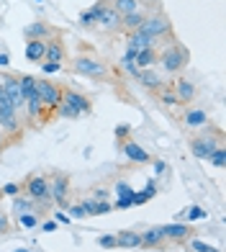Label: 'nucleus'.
<instances>
[{
    "label": "nucleus",
    "mask_w": 226,
    "mask_h": 252,
    "mask_svg": "<svg viewBox=\"0 0 226 252\" xmlns=\"http://www.w3.org/2000/svg\"><path fill=\"white\" fill-rule=\"evenodd\" d=\"M190 64V52L185 49V44H180L177 39H172L170 44L157 47V70L167 77H177L180 72Z\"/></svg>",
    "instance_id": "nucleus-1"
},
{
    "label": "nucleus",
    "mask_w": 226,
    "mask_h": 252,
    "mask_svg": "<svg viewBox=\"0 0 226 252\" xmlns=\"http://www.w3.org/2000/svg\"><path fill=\"white\" fill-rule=\"evenodd\" d=\"M224 129H216V126H203V129L198 134H190L188 139V147L190 152H193V157L198 159H208L213 150H219V147H224Z\"/></svg>",
    "instance_id": "nucleus-2"
},
{
    "label": "nucleus",
    "mask_w": 226,
    "mask_h": 252,
    "mask_svg": "<svg viewBox=\"0 0 226 252\" xmlns=\"http://www.w3.org/2000/svg\"><path fill=\"white\" fill-rule=\"evenodd\" d=\"M90 111H93V100H90V95L80 93V90H75V88H64L62 103L56 106L54 116H59V119H80V116H87Z\"/></svg>",
    "instance_id": "nucleus-3"
},
{
    "label": "nucleus",
    "mask_w": 226,
    "mask_h": 252,
    "mask_svg": "<svg viewBox=\"0 0 226 252\" xmlns=\"http://www.w3.org/2000/svg\"><path fill=\"white\" fill-rule=\"evenodd\" d=\"M137 31L146 33V36H152V39H157V41H172V39H177V36H175V29H172V21H170V16L165 13L160 5L152 8L149 13H146L144 24H141Z\"/></svg>",
    "instance_id": "nucleus-4"
},
{
    "label": "nucleus",
    "mask_w": 226,
    "mask_h": 252,
    "mask_svg": "<svg viewBox=\"0 0 226 252\" xmlns=\"http://www.w3.org/2000/svg\"><path fill=\"white\" fill-rule=\"evenodd\" d=\"M70 70L75 75H83L90 80H108L111 77V67L100 57H95L93 52H85V49H80V54L70 62Z\"/></svg>",
    "instance_id": "nucleus-5"
},
{
    "label": "nucleus",
    "mask_w": 226,
    "mask_h": 252,
    "mask_svg": "<svg viewBox=\"0 0 226 252\" xmlns=\"http://www.w3.org/2000/svg\"><path fill=\"white\" fill-rule=\"evenodd\" d=\"M0 131L5 134L10 147L24 139V116L10 106L8 98H0Z\"/></svg>",
    "instance_id": "nucleus-6"
},
{
    "label": "nucleus",
    "mask_w": 226,
    "mask_h": 252,
    "mask_svg": "<svg viewBox=\"0 0 226 252\" xmlns=\"http://www.w3.org/2000/svg\"><path fill=\"white\" fill-rule=\"evenodd\" d=\"M67 60V47H64V39H62V31L59 33H54L52 39H47V54H44V60H41V70L44 72H59L62 70V64Z\"/></svg>",
    "instance_id": "nucleus-7"
},
{
    "label": "nucleus",
    "mask_w": 226,
    "mask_h": 252,
    "mask_svg": "<svg viewBox=\"0 0 226 252\" xmlns=\"http://www.w3.org/2000/svg\"><path fill=\"white\" fill-rule=\"evenodd\" d=\"M24 193L28 198H33L36 203H41L44 209L49 211L52 206V188H49V175L44 173H31L26 180H24Z\"/></svg>",
    "instance_id": "nucleus-8"
},
{
    "label": "nucleus",
    "mask_w": 226,
    "mask_h": 252,
    "mask_svg": "<svg viewBox=\"0 0 226 252\" xmlns=\"http://www.w3.org/2000/svg\"><path fill=\"white\" fill-rule=\"evenodd\" d=\"M33 88H36V95L41 98V103L54 113L56 106L62 103L64 85L62 83H54V80H47V77H36V80H33Z\"/></svg>",
    "instance_id": "nucleus-9"
},
{
    "label": "nucleus",
    "mask_w": 226,
    "mask_h": 252,
    "mask_svg": "<svg viewBox=\"0 0 226 252\" xmlns=\"http://www.w3.org/2000/svg\"><path fill=\"white\" fill-rule=\"evenodd\" d=\"M49 188H52V203L67 209V206H70V198H72V180H70V175L54 170V173L49 175Z\"/></svg>",
    "instance_id": "nucleus-10"
},
{
    "label": "nucleus",
    "mask_w": 226,
    "mask_h": 252,
    "mask_svg": "<svg viewBox=\"0 0 226 252\" xmlns=\"http://www.w3.org/2000/svg\"><path fill=\"white\" fill-rule=\"evenodd\" d=\"M3 93H5L10 106L24 116L26 113V98H24V90H21V83H18L16 72H3Z\"/></svg>",
    "instance_id": "nucleus-11"
},
{
    "label": "nucleus",
    "mask_w": 226,
    "mask_h": 252,
    "mask_svg": "<svg viewBox=\"0 0 226 252\" xmlns=\"http://www.w3.org/2000/svg\"><path fill=\"white\" fill-rule=\"evenodd\" d=\"M170 88H172V93H175L180 106H193V100L198 98V88H196V83H190L188 77L177 75L172 83H170Z\"/></svg>",
    "instance_id": "nucleus-12"
},
{
    "label": "nucleus",
    "mask_w": 226,
    "mask_h": 252,
    "mask_svg": "<svg viewBox=\"0 0 226 252\" xmlns=\"http://www.w3.org/2000/svg\"><path fill=\"white\" fill-rule=\"evenodd\" d=\"M180 124H183V129L188 131H200L203 126H208V111L200 108V106H185V113L183 119H180Z\"/></svg>",
    "instance_id": "nucleus-13"
},
{
    "label": "nucleus",
    "mask_w": 226,
    "mask_h": 252,
    "mask_svg": "<svg viewBox=\"0 0 226 252\" xmlns=\"http://www.w3.org/2000/svg\"><path fill=\"white\" fill-rule=\"evenodd\" d=\"M95 26H98L100 31H106V33H121V16L111 8V0H108V5L98 13Z\"/></svg>",
    "instance_id": "nucleus-14"
},
{
    "label": "nucleus",
    "mask_w": 226,
    "mask_h": 252,
    "mask_svg": "<svg viewBox=\"0 0 226 252\" xmlns=\"http://www.w3.org/2000/svg\"><path fill=\"white\" fill-rule=\"evenodd\" d=\"M121 152L126 155V159L129 162H134V165H146V162H152V155L144 150V147H139L137 142H131L129 136L126 139H121Z\"/></svg>",
    "instance_id": "nucleus-15"
},
{
    "label": "nucleus",
    "mask_w": 226,
    "mask_h": 252,
    "mask_svg": "<svg viewBox=\"0 0 226 252\" xmlns=\"http://www.w3.org/2000/svg\"><path fill=\"white\" fill-rule=\"evenodd\" d=\"M54 33H59V29H54L49 21H33V24H28L26 29H24V36H26V41H31V39H39V41H47V39H52Z\"/></svg>",
    "instance_id": "nucleus-16"
},
{
    "label": "nucleus",
    "mask_w": 226,
    "mask_h": 252,
    "mask_svg": "<svg viewBox=\"0 0 226 252\" xmlns=\"http://www.w3.org/2000/svg\"><path fill=\"white\" fill-rule=\"evenodd\" d=\"M139 237H141V250H165L170 245L162 234V226H149L139 232Z\"/></svg>",
    "instance_id": "nucleus-17"
},
{
    "label": "nucleus",
    "mask_w": 226,
    "mask_h": 252,
    "mask_svg": "<svg viewBox=\"0 0 226 252\" xmlns=\"http://www.w3.org/2000/svg\"><path fill=\"white\" fill-rule=\"evenodd\" d=\"M193 232L196 229L193 226H188V224H165L162 226V234H165V239L167 242H175V245H180V242H188L190 237H193Z\"/></svg>",
    "instance_id": "nucleus-18"
},
{
    "label": "nucleus",
    "mask_w": 226,
    "mask_h": 252,
    "mask_svg": "<svg viewBox=\"0 0 226 252\" xmlns=\"http://www.w3.org/2000/svg\"><path fill=\"white\" fill-rule=\"evenodd\" d=\"M137 77H139V83H141L146 90H149V93H157L160 88L167 85V77H165L160 70H157V67H149V70H139Z\"/></svg>",
    "instance_id": "nucleus-19"
},
{
    "label": "nucleus",
    "mask_w": 226,
    "mask_h": 252,
    "mask_svg": "<svg viewBox=\"0 0 226 252\" xmlns=\"http://www.w3.org/2000/svg\"><path fill=\"white\" fill-rule=\"evenodd\" d=\"M13 211H16V216L18 214H39V216H47V209H44L41 203H36L33 198H28L26 193L24 196H13Z\"/></svg>",
    "instance_id": "nucleus-20"
},
{
    "label": "nucleus",
    "mask_w": 226,
    "mask_h": 252,
    "mask_svg": "<svg viewBox=\"0 0 226 252\" xmlns=\"http://www.w3.org/2000/svg\"><path fill=\"white\" fill-rule=\"evenodd\" d=\"M116 245L126 247V250H141V237L137 229H121L116 234Z\"/></svg>",
    "instance_id": "nucleus-21"
},
{
    "label": "nucleus",
    "mask_w": 226,
    "mask_h": 252,
    "mask_svg": "<svg viewBox=\"0 0 226 252\" xmlns=\"http://www.w3.org/2000/svg\"><path fill=\"white\" fill-rule=\"evenodd\" d=\"M126 44H129V49H146V47H160V41L157 39H152V36H146V33H141V31H131V33H126Z\"/></svg>",
    "instance_id": "nucleus-22"
},
{
    "label": "nucleus",
    "mask_w": 226,
    "mask_h": 252,
    "mask_svg": "<svg viewBox=\"0 0 226 252\" xmlns=\"http://www.w3.org/2000/svg\"><path fill=\"white\" fill-rule=\"evenodd\" d=\"M134 64H137V70H149V67H154L157 64V47L139 49L137 57H134Z\"/></svg>",
    "instance_id": "nucleus-23"
},
{
    "label": "nucleus",
    "mask_w": 226,
    "mask_h": 252,
    "mask_svg": "<svg viewBox=\"0 0 226 252\" xmlns=\"http://www.w3.org/2000/svg\"><path fill=\"white\" fill-rule=\"evenodd\" d=\"M44 54H47V41H39V39L26 41V60L28 62H41Z\"/></svg>",
    "instance_id": "nucleus-24"
},
{
    "label": "nucleus",
    "mask_w": 226,
    "mask_h": 252,
    "mask_svg": "<svg viewBox=\"0 0 226 252\" xmlns=\"http://www.w3.org/2000/svg\"><path fill=\"white\" fill-rule=\"evenodd\" d=\"M111 8H113V10H116V13L123 18V16L137 13V10L141 8V0H111Z\"/></svg>",
    "instance_id": "nucleus-25"
},
{
    "label": "nucleus",
    "mask_w": 226,
    "mask_h": 252,
    "mask_svg": "<svg viewBox=\"0 0 226 252\" xmlns=\"http://www.w3.org/2000/svg\"><path fill=\"white\" fill-rule=\"evenodd\" d=\"M106 5H108V0H98V3L90 8V10H83V13H80V26H85V29L95 26V18H98V13H100Z\"/></svg>",
    "instance_id": "nucleus-26"
},
{
    "label": "nucleus",
    "mask_w": 226,
    "mask_h": 252,
    "mask_svg": "<svg viewBox=\"0 0 226 252\" xmlns=\"http://www.w3.org/2000/svg\"><path fill=\"white\" fill-rule=\"evenodd\" d=\"M157 100L162 103V106H167V108H175V106H180L177 103V98H175V93H172V88H170V83L165 85V88H160L157 93H152Z\"/></svg>",
    "instance_id": "nucleus-27"
},
{
    "label": "nucleus",
    "mask_w": 226,
    "mask_h": 252,
    "mask_svg": "<svg viewBox=\"0 0 226 252\" xmlns=\"http://www.w3.org/2000/svg\"><path fill=\"white\" fill-rule=\"evenodd\" d=\"M70 214L75 219H83V216H90V209H93V201H85V203H75V206H67Z\"/></svg>",
    "instance_id": "nucleus-28"
},
{
    "label": "nucleus",
    "mask_w": 226,
    "mask_h": 252,
    "mask_svg": "<svg viewBox=\"0 0 226 252\" xmlns=\"http://www.w3.org/2000/svg\"><path fill=\"white\" fill-rule=\"evenodd\" d=\"M208 162L213 167H226V147H219V150H213L211 157H208Z\"/></svg>",
    "instance_id": "nucleus-29"
},
{
    "label": "nucleus",
    "mask_w": 226,
    "mask_h": 252,
    "mask_svg": "<svg viewBox=\"0 0 226 252\" xmlns=\"http://www.w3.org/2000/svg\"><path fill=\"white\" fill-rule=\"evenodd\" d=\"M113 211V203L108 201H93V209H90V216H103Z\"/></svg>",
    "instance_id": "nucleus-30"
},
{
    "label": "nucleus",
    "mask_w": 226,
    "mask_h": 252,
    "mask_svg": "<svg viewBox=\"0 0 226 252\" xmlns=\"http://www.w3.org/2000/svg\"><path fill=\"white\" fill-rule=\"evenodd\" d=\"M39 221H41V216H39V214H18V224L24 226V229L36 226Z\"/></svg>",
    "instance_id": "nucleus-31"
},
{
    "label": "nucleus",
    "mask_w": 226,
    "mask_h": 252,
    "mask_svg": "<svg viewBox=\"0 0 226 252\" xmlns=\"http://www.w3.org/2000/svg\"><path fill=\"white\" fill-rule=\"evenodd\" d=\"M154 188H157V183H149V190H139V193L134 190V206H137V203H144V201H149L154 193H157Z\"/></svg>",
    "instance_id": "nucleus-32"
},
{
    "label": "nucleus",
    "mask_w": 226,
    "mask_h": 252,
    "mask_svg": "<svg viewBox=\"0 0 226 252\" xmlns=\"http://www.w3.org/2000/svg\"><path fill=\"white\" fill-rule=\"evenodd\" d=\"M116 193H118V198H131L134 201V188L129 183H116Z\"/></svg>",
    "instance_id": "nucleus-33"
},
{
    "label": "nucleus",
    "mask_w": 226,
    "mask_h": 252,
    "mask_svg": "<svg viewBox=\"0 0 226 252\" xmlns=\"http://www.w3.org/2000/svg\"><path fill=\"white\" fill-rule=\"evenodd\" d=\"M183 216H185L188 221H196V219H206V211L198 209V206H190V211H185Z\"/></svg>",
    "instance_id": "nucleus-34"
},
{
    "label": "nucleus",
    "mask_w": 226,
    "mask_h": 252,
    "mask_svg": "<svg viewBox=\"0 0 226 252\" xmlns=\"http://www.w3.org/2000/svg\"><path fill=\"white\" fill-rule=\"evenodd\" d=\"M98 245L100 247H118L116 245V237H111V234H100L98 237Z\"/></svg>",
    "instance_id": "nucleus-35"
},
{
    "label": "nucleus",
    "mask_w": 226,
    "mask_h": 252,
    "mask_svg": "<svg viewBox=\"0 0 226 252\" xmlns=\"http://www.w3.org/2000/svg\"><path fill=\"white\" fill-rule=\"evenodd\" d=\"M8 229H10V219H8V214L0 209V234H8Z\"/></svg>",
    "instance_id": "nucleus-36"
},
{
    "label": "nucleus",
    "mask_w": 226,
    "mask_h": 252,
    "mask_svg": "<svg viewBox=\"0 0 226 252\" xmlns=\"http://www.w3.org/2000/svg\"><path fill=\"white\" fill-rule=\"evenodd\" d=\"M21 188H24V186H18V183H8V186L3 188V193H5V196H18Z\"/></svg>",
    "instance_id": "nucleus-37"
},
{
    "label": "nucleus",
    "mask_w": 226,
    "mask_h": 252,
    "mask_svg": "<svg viewBox=\"0 0 226 252\" xmlns=\"http://www.w3.org/2000/svg\"><path fill=\"white\" fill-rule=\"evenodd\" d=\"M190 247H193L196 252H219L216 247H211V245H203V242H190Z\"/></svg>",
    "instance_id": "nucleus-38"
},
{
    "label": "nucleus",
    "mask_w": 226,
    "mask_h": 252,
    "mask_svg": "<svg viewBox=\"0 0 226 252\" xmlns=\"http://www.w3.org/2000/svg\"><path fill=\"white\" fill-rule=\"evenodd\" d=\"M131 206H134L131 198H118L116 203H113V211H116V209H131Z\"/></svg>",
    "instance_id": "nucleus-39"
},
{
    "label": "nucleus",
    "mask_w": 226,
    "mask_h": 252,
    "mask_svg": "<svg viewBox=\"0 0 226 252\" xmlns=\"http://www.w3.org/2000/svg\"><path fill=\"white\" fill-rule=\"evenodd\" d=\"M129 131H131V129H129V126H126V124H121V126H118V129H116V139L121 142V139H123V136H129Z\"/></svg>",
    "instance_id": "nucleus-40"
},
{
    "label": "nucleus",
    "mask_w": 226,
    "mask_h": 252,
    "mask_svg": "<svg viewBox=\"0 0 226 252\" xmlns=\"http://www.w3.org/2000/svg\"><path fill=\"white\" fill-rule=\"evenodd\" d=\"M41 229H44V232H54V229H56V221H41Z\"/></svg>",
    "instance_id": "nucleus-41"
},
{
    "label": "nucleus",
    "mask_w": 226,
    "mask_h": 252,
    "mask_svg": "<svg viewBox=\"0 0 226 252\" xmlns=\"http://www.w3.org/2000/svg\"><path fill=\"white\" fill-rule=\"evenodd\" d=\"M8 62H10V60H8V54H0V67H3V70L8 67Z\"/></svg>",
    "instance_id": "nucleus-42"
},
{
    "label": "nucleus",
    "mask_w": 226,
    "mask_h": 252,
    "mask_svg": "<svg viewBox=\"0 0 226 252\" xmlns=\"http://www.w3.org/2000/svg\"><path fill=\"white\" fill-rule=\"evenodd\" d=\"M56 221H64L67 224V221H70V216H67V214H56Z\"/></svg>",
    "instance_id": "nucleus-43"
},
{
    "label": "nucleus",
    "mask_w": 226,
    "mask_h": 252,
    "mask_svg": "<svg viewBox=\"0 0 226 252\" xmlns=\"http://www.w3.org/2000/svg\"><path fill=\"white\" fill-rule=\"evenodd\" d=\"M0 98H5V93H3V72H0Z\"/></svg>",
    "instance_id": "nucleus-44"
},
{
    "label": "nucleus",
    "mask_w": 226,
    "mask_h": 252,
    "mask_svg": "<svg viewBox=\"0 0 226 252\" xmlns=\"http://www.w3.org/2000/svg\"><path fill=\"white\" fill-rule=\"evenodd\" d=\"M18 252H28V250H18Z\"/></svg>",
    "instance_id": "nucleus-45"
},
{
    "label": "nucleus",
    "mask_w": 226,
    "mask_h": 252,
    "mask_svg": "<svg viewBox=\"0 0 226 252\" xmlns=\"http://www.w3.org/2000/svg\"><path fill=\"white\" fill-rule=\"evenodd\" d=\"M219 252H221V250H219Z\"/></svg>",
    "instance_id": "nucleus-46"
}]
</instances>
